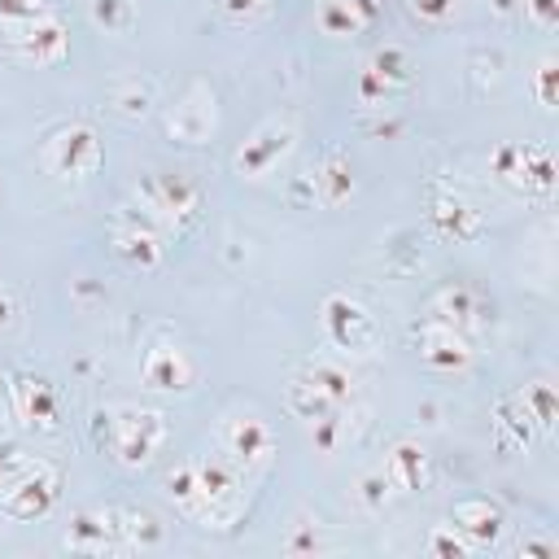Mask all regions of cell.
I'll use <instances>...</instances> for the list:
<instances>
[{"instance_id":"15","label":"cell","mask_w":559,"mask_h":559,"mask_svg":"<svg viewBox=\"0 0 559 559\" xmlns=\"http://www.w3.org/2000/svg\"><path fill=\"white\" fill-rule=\"evenodd\" d=\"M9 411L17 424L35 428V432H57L61 428V406H57V389L44 376H13L9 380Z\"/></svg>"},{"instance_id":"8","label":"cell","mask_w":559,"mask_h":559,"mask_svg":"<svg viewBox=\"0 0 559 559\" xmlns=\"http://www.w3.org/2000/svg\"><path fill=\"white\" fill-rule=\"evenodd\" d=\"M162 240H166L162 227H157L153 218H144L135 205H122V210L114 214V223H109L114 258L127 262L131 271H157V266H162V253H166Z\"/></svg>"},{"instance_id":"33","label":"cell","mask_w":559,"mask_h":559,"mask_svg":"<svg viewBox=\"0 0 559 559\" xmlns=\"http://www.w3.org/2000/svg\"><path fill=\"white\" fill-rule=\"evenodd\" d=\"M389 493H393V485L384 480V472H371V476H362V485H358V502H362L367 511H380V507L389 502Z\"/></svg>"},{"instance_id":"25","label":"cell","mask_w":559,"mask_h":559,"mask_svg":"<svg viewBox=\"0 0 559 559\" xmlns=\"http://www.w3.org/2000/svg\"><path fill=\"white\" fill-rule=\"evenodd\" d=\"M109 105H114V114H118V118L140 122V118H148V109H153V83H148V79H140V74H127V79H118V83H114Z\"/></svg>"},{"instance_id":"39","label":"cell","mask_w":559,"mask_h":559,"mask_svg":"<svg viewBox=\"0 0 559 559\" xmlns=\"http://www.w3.org/2000/svg\"><path fill=\"white\" fill-rule=\"evenodd\" d=\"M493 9H498V13H511V9H515V0H493Z\"/></svg>"},{"instance_id":"40","label":"cell","mask_w":559,"mask_h":559,"mask_svg":"<svg viewBox=\"0 0 559 559\" xmlns=\"http://www.w3.org/2000/svg\"><path fill=\"white\" fill-rule=\"evenodd\" d=\"M0 406H9V380L0 376Z\"/></svg>"},{"instance_id":"18","label":"cell","mask_w":559,"mask_h":559,"mask_svg":"<svg viewBox=\"0 0 559 559\" xmlns=\"http://www.w3.org/2000/svg\"><path fill=\"white\" fill-rule=\"evenodd\" d=\"M428 319L450 323V328H459V332L472 336L476 328L489 323V306H485V297H480L472 284H441V288L428 297Z\"/></svg>"},{"instance_id":"36","label":"cell","mask_w":559,"mask_h":559,"mask_svg":"<svg viewBox=\"0 0 559 559\" xmlns=\"http://www.w3.org/2000/svg\"><path fill=\"white\" fill-rule=\"evenodd\" d=\"M524 17L537 22L542 31H555L559 26V0H524Z\"/></svg>"},{"instance_id":"12","label":"cell","mask_w":559,"mask_h":559,"mask_svg":"<svg viewBox=\"0 0 559 559\" xmlns=\"http://www.w3.org/2000/svg\"><path fill=\"white\" fill-rule=\"evenodd\" d=\"M411 336H415L419 362L432 367V371H467L472 358H476L467 332H459V328H450V323H437V319H428V314L411 328Z\"/></svg>"},{"instance_id":"14","label":"cell","mask_w":559,"mask_h":559,"mask_svg":"<svg viewBox=\"0 0 559 559\" xmlns=\"http://www.w3.org/2000/svg\"><path fill=\"white\" fill-rule=\"evenodd\" d=\"M140 380H144V389H153V393H188V389L197 384V362H192V354H188L183 345L157 336V341L140 354Z\"/></svg>"},{"instance_id":"11","label":"cell","mask_w":559,"mask_h":559,"mask_svg":"<svg viewBox=\"0 0 559 559\" xmlns=\"http://www.w3.org/2000/svg\"><path fill=\"white\" fill-rule=\"evenodd\" d=\"M293 140H297V127H293L288 118H266V122H258V131H253V135L236 148V157H231L236 175H245V179H266V175L288 157Z\"/></svg>"},{"instance_id":"17","label":"cell","mask_w":559,"mask_h":559,"mask_svg":"<svg viewBox=\"0 0 559 559\" xmlns=\"http://www.w3.org/2000/svg\"><path fill=\"white\" fill-rule=\"evenodd\" d=\"M66 546L83 550V555H118V550H127L122 524H118V507H83V511H74V520L66 528Z\"/></svg>"},{"instance_id":"3","label":"cell","mask_w":559,"mask_h":559,"mask_svg":"<svg viewBox=\"0 0 559 559\" xmlns=\"http://www.w3.org/2000/svg\"><path fill=\"white\" fill-rule=\"evenodd\" d=\"M135 210L144 218H153L162 227V236H188L201 223L205 210V192L183 179V175H166V170H148L135 183Z\"/></svg>"},{"instance_id":"30","label":"cell","mask_w":559,"mask_h":559,"mask_svg":"<svg viewBox=\"0 0 559 559\" xmlns=\"http://www.w3.org/2000/svg\"><path fill=\"white\" fill-rule=\"evenodd\" d=\"M92 22L105 26L109 35H122V31H131L135 9H131V0H92Z\"/></svg>"},{"instance_id":"32","label":"cell","mask_w":559,"mask_h":559,"mask_svg":"<svg viewBox=\"0 0 559 559\" xmlns=\"http://www.w3.org/2000/svg\"><path fill=\"white\" fill-rule=\"evenodd\" d=\"M48 13V0H0V22L17 26V22H35Z\"/></svg>"},{"instance_id":"29","label":"cell","mask_w":559,"mask_h":559,"mask_svg":"<svg viewBox=\"0 0 559 559\" xmlns=\"http://www.w3.org/2000/svg\"><path fill=\"white\" fill-rule=\"evenodd\" d=\"M424 550H428V555H437V559H467V555H476V550H472V542H467L454 524H437V528L428 533Z\"/></svg>"},{"instance_id":"37","label":"cell","mask_w":559,"mask_h":559,"mask_svg":"<svg viewBox=\"0 0 559 559\" xmlns=\"http://www.w3.org/2000/svg\"><path fill=\"white\" fill-rule=\"evenodd\" d=\"M26 463H31V459L17 450V441H0V489H4V485H9Z\"/></svg>"},{"instance_id":"22","label":"cell","mask_w":559,"mask_h":559,"mask_svg":"<svg viewBox=\"0 0 559 559\" xmlns=\"http://www.w3.org/2000/svg\"><path fill=\"white\" fill-rule=\"evenodd\" d=\"M306 183H310V201H319V205H341V201H349V192H354V170H349V157L341 153V148H328L323 157H319V166L306 175Z\"/></svg>"},{"instance_id":"38","label":"cell","mask_w":559,"mask_h":559,"mask_svg":"<svg viewBox=\"0 0 559 559\" xmlns=\"http://www.w3.org/2000/svg\"><path fill=\"white\" fill-rule=\"evenodd\" d=\"M13 319H17V306H13V297L0 288V336L13 328Z\"/></svg>"},{"instance_id":"34","label":"cell","mask_w":559,"mask_h":559,"mask_svg":"<svg viewBox=\"0 0 559 559\" xmlns=\"http://www.w3.org/2000/svg\"><path fill=\"white\" fill-rule=\"evenodd\" d=\"M214 4H218V13H223L227 22H253V17L266 13L271 0H214Z\"/></svg>"},{"instance_id":"16","label":"cell","mask_w":559,"mask_h":559,"mask_svg":"<svg viewBox=\"0 0 559 559\" xmlns=\"http://www.w3.org/2000/svg\"><path fill=\"white\" fill-rule=\"evenodd\" d=\"M214 127H218V105H214L210 83H188L183 96L166 114V131L179 144H205L214 135Z\"/></svg>"},{"instance_id":"21","label":"cell","mask_w":559,"mask_h":559,"mask_svg":"<svg viewBox=\"0 0 559 559\" xmlns=\"http://www.w3.org/2000/svg\"><path fill=\"white\" fill-rule=\"evenodd\" d=\"M428 223L437 227V236H445V240H454V245L476 240V236L485 231L480 210H472V205H467L463 197H454V192H437V197H432V205H428Z\"/></svg>"},{"instance_id":"2","label":"cell","mask_w":559,"mask_h":559,"mask_svg":"<svg viewBox=\"0 0 559 559\" xmlns=\"http://www.w3.org/2000/svg\"><path fill=\"white\" fill-rule=\"evenodd\" d=\"M197 493L192 507L183 511V520H192L197 528H214L227 533L236 528V520L245 515L249 502V472H240L231 459H197Z\"/></svg>"},{"instance_id":"27","label":"cell","mask_w":559,"mask_h":559,"mask_svg":"<svg viewBox=\"0 0 559 559\" xmlns=\"http://www.w3.org/2000/svg\"><path fill=\"white\" fill-rule=\"evenodd\" d=\"M515 406L528 415V424H533V428H542V432H550V428H555L559 402H555V389H550L546 380H537V384H524V393L515 397Z\"/></svg>"},{"instance_id":"26","label":"cell","mask_w":559,"mask_h":559,"mask_svg":"<svg viewBox=\"0 0 559 559\" xmlns=\"http://www.w3.org/2000/svg\"><path fill=\"white\" fill-rule=\"evenodd\" d=\"M118 524H122L127 550H148V546L162 542V524H157V515L144 511V507H118Z\"/></svg>"},{"instance_id":"4","label":"cell","mask_w":559,"mask_h":559,"mask_svg":"<svg viewBox=\"0 0 559 559\" xmlns=\"http://www.w3.org/2000/svg\"><path fill=\"white\" fill-rule=\"evenodd\" d=\"M218 450L240 472L258 476L275 463V428L258 411H227L223 424H218Z\"/></svg>"},{"instance_id":"28","label":"cell","mask_w":559,"mask_h":559,"mask_svg":"<svg viewBox=\"0 0 559 559\" xmlns=\"http://www.w3.org/2000/svg\"><path fill=\"white\" fill-rule=\"evenodd\" d=\"M493 428H498V445L502 450H524L533 441V424H528V415L515 402H502L493 411Z\"/></svg>"},{"instance_id":"20","label":"cell","mask_w":559,"mask_h":559,"mask_svg":"<svg viewBox=\"0 0 559 559\" xmlns=\"http://www.w3.org/2000/svg\"><path fill=\"white\" fill-rule=\"evenodd\" d=\"M450 524L472 542V550H489L498 537H502V528H507V515H502V507L498 502H489V498H459L454 502V511H450Z\"/></svg>"},{"instance_id":"23","label":"cell","mask_w":559,"mask_h":559,"mask_svg":"<svg viewBox=\"0 0 559 559\" xmlns=\"http://www.w3.org/2000/svg\"><path fill=\"white\" fill-rule=\"evenodd\" d=\"M380 472H384V480H389L397 493H419V489L428 485V476H432L428 454H424L419 441H397V445L389 450V459H384Z\"/></svg>"},{"instance_id":"6","label":"cell","mask_w":559,"mask_h":559,"mask_svg":"<svg viewBox=\"0 0 559 559\" xmlns=\"http://www.w3.org/2000/svg\"><path fill=\"white\" fill-rule=\"evenodd\" d=\"M493 175L520 197L546 201L555 192V157L546 144H502L493 153Z\"/></svg>"},{"instance_id":"1","label":"cell","mask_w":559,"mask_h":559,"mask_svg":"<svg viewBox=\"0 0 559 559\" xmlns=\"http://www.w3.org/2000/svg\"><path fill=\"white\" fill-rule=\"evenodd\" d=\"M92 441L114 454V463L140 472L166 441V415L153 406H109L92 419Z\"/></svg>"},{"instance_id":"13","label":"cell","mask_w":559,"mask_h":559,"mask_svg":"<svg viewBox=\"0 0 559 559\" xmlns=\"http://www.w3.org/2000/svg\"><path fill=\"white\" fill-rule=\"evenodd\" d=\"M411 79H415L411 52L397 48V44H384L380 52L367 57V66H362V74H358V100H362V105H384V100H393L397 92H406Z\"/></svg>"},{"instance_id":"31","label":"cell","mask_w":559,"mask_h":559,"mask_svg":"<svg viewBox=\"0 0 559 559\" xmlns=\"http://www.w3.org/2000/svg\"><path fill=\"white\" fill-rule=\"evenodd\" d=\"M411 4V13L419 17V22H428V26H445L454 13H459V0H406Z\"/></svg>"},{"instance_id":"19","label":"cell","mask_w":559,"mask_h":559,"mask_svg":"<svg viewBox=\"0 0 559 559\" xmlns=\"http://www.w3.org/2000/svg\"><path fill=\"white\" fill-rule=\"evenodd\" d=\"M384 13V0H319L314 4V26L332 39H349V35H362L380 22Z\"/></svg>"},{"instance_id":"10","label":"cell","mask_w":559,"mask_h":559,"mask_svg":"<svg viewBox=\"0 0 559 559\" xmlns=\"http://www.w3.org/2000/svg\"><path fill=\"white\" fill-rule=\"evenodd\" d=\"M4 44L13 48L17 61L26 66H57L66 52H70V35H66V22L48 9L44 17L35 22H17V26H4Z\"/></svg>"},{"instance_id":"7","label":"cell","mask_w":559,"mask_h":559,"mask_svg":"<svg viewBox=\"0 0 559 559\" xmlns=\"http://www.w3.org/2000/svg\"><path fill=\"white\" fill-rule=\"evenodd\" d=\"M39 162L57 179H87L100 166V140L87 122H66L44 140Z\"/></svg>"},{"instance_id":"9","label":"cell","mask_w":559,"mask_h":559,"mask_svg":"<svg viewBox=\"0 0 559 559\" xmlns=\"http://www.w3.org/2000/svg\"><path fill=\"white\" fill-rule=\"evenodd\" d=\"M319 323H323V336L345 354H367L380 336L371 310L349 293H328L323 310H319Z\"/></svg>"},{"instance_id":"5","label":"cell","mask_w":559,"mask_h":559,"mask_svg":"<svg viewBox=\"0 0 559 559\" xmlns=\"http://www.w3.org/2000/svg\"><path fill=\"white\" fill-rule=\"evenodd\" d=\"M61 467L48 459H31L4 489H0V511L9 520H44L57 498H61Z\"/></svg>"},{"instance_id":"24","label":"cell","mask_w":559,"mask_h":559,"mask_svg":"<svg viewBox=\"0 0 559 559\" xmlns=\"http://www.w3.org/2000/svg\"><path fill=\"white\" fill-rule=\"evenodd\" d=\"M301 380L328 402V406H345V402H354V376L341 367V362H310L306 371H301Z\"/></svg>"},{"instance_id":"35","label":"cell","mask_w":559,"mask_h":559,"mask_svg":"<svg viewBox=\"0 0 559 559\" xmlns=\"http://www.w3.org/2000/svg\"><path fill=\"white\" fill-rule=\"evenodd\" d=\"M555 57H546L542 66H537V79H533V87H537V105L542 109H555Z\"/></svg>"}]
</instances>
